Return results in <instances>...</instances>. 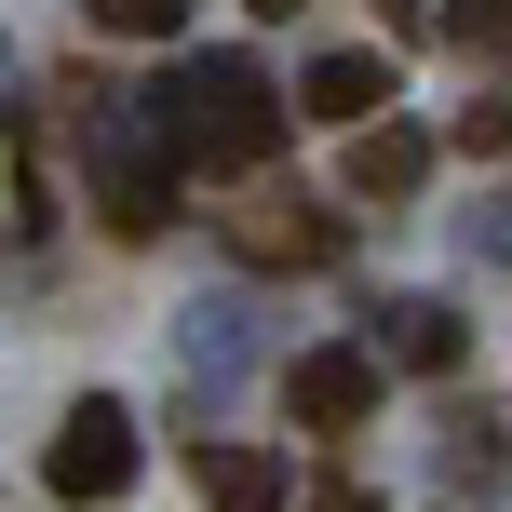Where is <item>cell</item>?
Segmentation results:
<instances>
[{"label":"cell","mask_w":512,"mask_h":512,"mask_svg":"<svg viewBox=\"0 0 512 512\" xmlns=\"http://www.w3.org/2000/svg\"><path fill=\"white\" fill-rule=\"evenodd\" d=\"M283 149V108L256 81V54H189L162 81V162H203V176H256Z\"/></svg>","instance_id":"1"},{"label":"cell","mask_w":512,"mask_h":512,"mask_svg":"<svg viewBox=\"0 0 512 512\" xmlns=\"http://www.w3.org/2000/svg\"><path fill=\"white\" fill-rule=\"evenodd\" d=\"M41 486L68 499V512H108V499L135 486V418L108 405V391H81V405H68V432H54V459H41Z\"/></svg>","instance_id":"2"},{"label":"cell","mask_w":512,"mask_h":512,"mask_svg":"<svg viewBox=\"0 0 512 512\" xmlns=\"http://www.w3.org/2000/svg\"><path fill=\"white\" fill-rule=\"evenodd\" d=\"M95 203H108V230H122V243L176 230V162L135 149V135H108V149H95Z\"/></svg>","instance_id":"3"},{"label":"cell","mask_w":512,"mask_h":512,"mask_svg":"<svg viewBox=\"0 0 512 512\" xmlns=\"http://www.w3.org/2000/svg\"><path fill=\"white\" fill-rule=\"evenodd\" d=\"M283 418H310V432L378 418V351H297L283 364Z\"/></svg>","instance_id":"4"},{"label":"cell","mask_w":512,"mask_h":512,"mask_svg":"<svg viewBox=\"0 0 512 512\" xmlns=\"http://www.w3.org/2000/svg\"><path fill=\"white\" fill-rule=\"evenodd\" d=\"M297 108H310V122H391V54H364V41H337V54H310V68H297Z\"/></svg>","instance_id":"5"},{"label":"cell","mask_w":512,"mask_h":512,"mask_svg":"<svg viewBox=\"0 0 512 512\" xmlns=\"http://www.w3.org/2000/svg\"><path fill=\"white\" fill-rule=\"evenodd\" d=\"M243 256L256 270H310V256H337V216H310V203H243Z\"/></svg>","instance_id":"6"},{"label":"cell","mask_w":512,"mask_h":512,"mask_svg":"<svg viewBox=\"0 0 512 512\" xmlns=\"http://www.w3.org/2000/svg\"><path fill=\"white\" fill-rule=\"evenodd\" d=\"M418 176H432V135H418V122H364L351 135V189H364V203H405Z\"/></svg>","instance_id":"7"},{"label":"cell","mask_w":512,"mask_h":512,"mask_svg":"<svg viewBox=\"0 0 512 512\" xmlns=\"http://www.w3.org/2000/svg\"><path fill=\"white\" fill-rule=\"evenodd\" d=\"M459 351H472V324H459L445 297H405V310H391V364H418V378H445Z\"/></svg>","instance_id":"8"},{"label":"cell","mask_w":512,"mask_h":512,"mask_svg":"<svg viewBox=\"0 0 512 512\" xmlns=\"http://www.w3.org/2000/svg\"><path fill=\"white\" fill-rule=\"evenodd\" d=\"M203 512H283V472L243 459V445H216V459H203Z\"/></svg>","instance_id":"9"},{"label":"cell","mask_w":512,"mask_h":512,"mask_svg":"<svg viewBox=\"0 0 512 512\" xmlns=\"http://www.w3.org/2000/svg\"><path fill=\"white\" fill-rule=\"evenodd\" d=\"M95 27H108V41H176L189 0H95Z\"/></svg>","instance_id":"10"},{"label":"cell","mask_w":512,"mask_h":512,"mask_svg":"<svg viewBox=\"0 0 512 512\" xmlns=\"http://www.w3.org/2000/svg\"><path fill=\"white\" fill-rule=\"evenodd\" d=\"M459 41L472 54H512V0H459Z\"/></svg>","instance_id":"11"},{"label":"cell","mask_w":512,"mask_h":512,"mask_svg":"<svg viewBox=\"0 0 512 512\" xmlns=\"http://www.w3.org/2000/svg\"><path fill=\"white\" fill-rule=\"evenodd\" d=\"M459 149H512V108H499V95H472V108H459Z\"/></svg>","instance_id":"12"},{"label":"cell","mask_w":512,"mask_h":512,"mask_svg":"<svg viewBox=\"0 0 512 512\" xmlns=\"http://www.w3.org/2000/svg\"><path fill=\"white\" fill-rule=\"evenodd\" d=\"M310 512H378V499H364V486H324V499H310Z\"/></svg>","instance_id":"13"},{"label":"cell","mask_w":512,"mask_h":512,"mask_svg":"<svg viewBox=\"0 0 512 512\" xmlns=\"http://www.w3.org/2000/svg\"><path fill=\"white\" fill-rule=\"evenodd\" d=\"M256 14H283V0H256Z\"/></svg>","instance_id":"14"}]
</instances>
